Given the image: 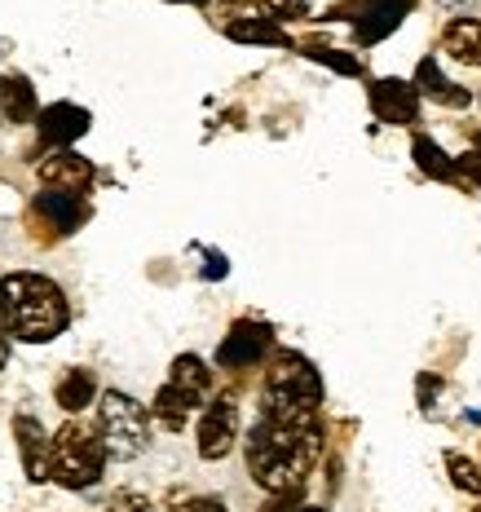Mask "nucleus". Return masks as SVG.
I'll list each match as a JSON object with an SVG mask.
<instances>
[{
    "instance_id": "obj_21",
    "label": "nucleus",
    "mask_w": 481,
    "mask_h": 512,
    "mask_svg": "<svg viewBox=\"0 0 481 512\" xmlns=\"http://www.w3.org/2000/svg\"><path fill=\"white\" fill-rule=\"evenodd\" d=\"M411 155H415V164H420V173H429V177H437V181H451L455 177V164H451V155L442 151V146L433 142V137H415L411 142Z\"/></svg>"
},
{
    "instance_id": "obj_16",
    "label": "nucleus",
    "mask_w": 481,
    "mask_h": 512,
    "mask_svg": "<svg viewBox=\"0 0 481 512\" xmlns=\"http://www.w3.org/2000/svg\"><path fill=\"white\" fill-rule=\"evenodd\" d=\"M0 111L9 124H31L36 120V89L27 76H0Z\"/></svg>"
},
{
    "instance_id": "obj_17",
    "label": "nucleus",
    "mask_w": 481,
    "mask_h": 512,
    "mask_svg": "<svg viewBox=\"0 0 481 512\" xmlns=\"http://www.w3.org/2000/svg\"><path fill=\"white\" fill-rule=\"evenodd\" d=\"M230 40H239V45H274V49H287L292 45V36L274 23V18H234L226 27Z\"/></svg>"
},
{
    "instance_id": "obj_23",
    "label": "nucleus",
    "mask_w": 481,
    "mask_h": 512,
    "mask_svg": "<svg viewBox=\"0 0 481 512\" xmlns=\"http://www.w3.org/2000/svg\"><path fill=\"white\" fill-rule=\"evenodd\" d=\"M309 58L323 62V67H331V71H340V76H362V62L358 58H345L340 49H309Z\"/></svg>"
},
{
    "instance_id": "obj_7",
    "label": "nucleus",
    "mask_w": 481,
    "mask_h": 512,
    "mask_svg": "<svg viewBox=\"0 0 481 512\" xmlns=\"http://www.w3.org/2000/svg\"><path fill=\"white\" fill-rule=\"evenodd\" d=\"M239 442V407L230 398H217L199 420V455L203 460H226Z\"/></svg>"
},
{
    "instance_id": "obj_14",
    "label": "nucleus",
    "mask_w": 481,
    "mask_h": 512,
    "mask_svg": "<svg viewBox=\"0 0 481 512\" xmlns=\"http://www.w3.org/2000/svg\"><path fill=\"white\" fill-rule=\"evenodd\" d=\"M415 89L424 93V98L442 102V106H468L473 102V93L459 89V84H451L442 76V67H437V58H424L420 67H415Z\"/></svg>"
},
{
    "instance_id": "obj_20",
    "label": "nucleus",
    "mask_w": 481,
    "mask_h": 512,
    "mask_svg": "<svg viewBox=\"0 0 481 512\" xmlns=\"http://www.w3.org/2000/svg\"><path fill=\"white\" fill-rule=\"evenodd\" d=\"M53 398H58V407L67 415H76L98 398V384H93L89 371H67V376L58 380V389H53Z\"/></svg>"
},
{
    "instance_id": "obj_26",
    "label": "nucleus",
    "mask_w": 481,
    "mask_h": 512,
    "mask_svg": "<svg viewBox=\"0 0 481 512\" xmlns=\"http://www.w3.org/2000/svg\"><path fill=\"white\" fill-rule=\"evenodd\" d=\"M265 18H296L305 14V0H261Z\"/></svg>"
},
{
    "instance_id": "obj_25",
    "label": "nucleus",
    "mask_w": 481,
    "mask_h": 512,
    "mask_svg": "<svg viewBox=\"0 0 481 512\" xmlns=\"http://www.w3.org/2000/svg\"><path fill=\"white\" fill-rule=\"evenodd\" d=\"M261 512H323V508L301 504V490H296V495H270V504H265Z\"/></svg>"
},
{
    "instance_id": "obj_22",
    "label": "nucleus",
    "mask_w": 481,
    "mask_h": 512,
    "mask_svg": "<svg viewBox=\"0 0 481 512\" xmlns=\"http://www.w3.org/2000/svg\"><path fill=\"white\" fill-rule=\"evenodd\" d=\"M446 473H451V482L459 490H468V495H481V468L468 460V455H459V451L446 455Z\"/></svg>"
},
{
    "instance_id": "obj_2",
    "label": "nucleus",
    "mask_w": 481,
    "mask_h": 512,
    "mask_svg": "<svg viewBox=\"0 0 481 512\" xmlns=\"http://www.w3.org/2000/svg\"><path fill=\"white\" fill-rule=\"evenodd\" d=\"M0 292H5L9 336L27 340V345H49L53 336L67 332L71 305H67V296H62V287L45 279V274H31V270L5 274Z\"/></svg>"
},
{
    "instance_id": "obj_15",
    "label": "nucleus",
    "mask_w": 481,
    "mask_h": 512,
    "mask_svg": "<svg viewBox=\"0 0 481 512\" xmlns=\"http://www.w3.org/2000/svg\"><path fill=\"white\" fill-rule=\"evenodd\" d=\"M442 49L451 53L464 67H481V23L477 18H455L451 27L442 31Z\"/></svg>"
},
{
    "instance_id": "obj_12",
    "label": "nucleus",
    "mask_w": 481,
    "mask_h": 512,
    "mask_svg": "<svg viewBox=\"0 0 481 512\" xmlns=\"http://www.w3.org/2000/svg\"><path fill=\"white\" fill-rule=\"evenodd\" d=\"M36 212L58 234H76L89 221V204L80 190H45V195H36Z\"/></svg>"
},
{
    "instance_id": "obj_5",
    "label": "nucleus",
    "mask_w": 481,
    "mask_h": 512,
    "mask_svg": "<svg viewBox=\"0 0 481 512\" xmlns=\"http://www.w3.org/2000/svg\"><path fill=\"white\" fill-rule=\"evenodd\" d=\"M106 460H111L106 442L89 429H80V424H62L58 437H53V477L67 490H89L102 477Z\"/></svg>"
},
{
    "instance_id": "obj_11",
    "label": "nucleus",
    "mask_w": 481,
    "mask_h": 512,
    "mask_svg": "<svg viewBox=\"0 0 481 512\" xmlns=\"http://www.w3.org/2000/svg\"><path fill=\"white\" fill-rule=\"evenodd\" d=\"M411 5H415V0H362L358 18H354L358 40H362V45H376V40H384L406 14H411Z\"/></svg>"
},
{
    "instance_id": "obj_18",
    "label": "nucleus",
    "mask_w": 481,
    "mask_h": 512,
    "mask_svg": "<svg viewBox=\"0 0 481 512\" xmlns=\"http://www.w3.org/2000/svg\"><path fill=\"white\" fill-rule=\"evenodd\" d=\"M168 384H177L186 398H195L203 407V402H208V393H212V371L203 367V358L181 354V358H173V376H168Z\"/></svg>"
},
{
    "instance_id": "obj_29",
    "label": "nucleus",
    "mask_w": 481,
    "mask_h": 512,
    "mask_svg": "<svg viewBox=\"0 0 481 512\" xmlns=\"http://www.w3.org/2000/svg\"><path fill=\"white\" fill-rule=\"evenodd\" d=\"M459 168H464V173H468V177H473L477 186H481V155H477V151H468L464 159H459Z\"/></svg>"
},
{
    "instance_id": "obj_3",
    "label": "nucleus",
    "mask_w": 481,
    "mask_h": 512,
    "mask_svg": "<svg viewBox=\"0 0 481 512\" xmlns=\"http://www.w3.org/2000/svg\"><path fill=\"white\" fill-rule=\"evenodd\" d=\"M323 407V380L305 354H279L265 371V415L279 420H318Z\"/></svg>"
},
{
    "instance_id": "obj_30",
    "label": "nucleus",
    "mask_w": 481,
    "mask_h": 512,
    "mask_svg": "<svg viewBox=\"0 0 481 512\" xmlns=\"http://www.w3.org/2000/svg\"><path fill=\"white\" fill-rule=\"evenodd\" d=\"M9 362V323H0V367Z\"/></svg>"
},
{
    "instance_id": "obj_19",
    "label": "nucleus",
    "mask_w": 481,
    "mask_h": 512,
    "mask_svg": "<svg viewBox=\"0 0 481 512\" xmlns=\"http://www.w3.org/2000/svg\"><path fill=\"white\" fill-rule=\"evenodd\" d=\"M199 402L195 398H186V393L177 389V384H164V389L155 393V407H151V415L159 424H164L168 433H181L190 424V411H195Z\"/></svg>"
},
{
    "instance_id": "obj_1",
    "label": "nucleus",
    "mask_w": 481,
    "mask_h": 512,
    "mask_svg": "<svg viewBox=\"0 0 481 512\" xmlns=\"http://www.w3.org/2000/svg\"><path fill=\"white\" fill-rule=\"evenodd\" d=\"M318 455H323L318 420H279L261 411V420L248 433V473L265 495H296Z\"/></svg>"
},
{
    "instance_id": "obj_6",
    "label": "nucleus",
    "mask_w": 481,
    "mask_h": 512,
    "mask_svg": "<svg viewBox=\"0 0 481 512\" xmlns=\"http://www.w3.org/2000/svg\"><path fill=\"white\" fill-rule=\"evenodd\" d=\"M270 345H274L270 327H265V323H252V318H243V323H234V327H230V336L221 340V349H217V367H226V371L256 367V362L270 354Z\"/></svg>"
},
{
    "instance_id": "obj_10",
    "label": "nucleus",
    "mask_w": 481,
    "mask_h": 512,
    "mask_svg": "<svg viewBox=\"0 0 481 512\" xmlns=\"http://www.w3.org/2000/svg\"><path fill=\"white\" fill-rule=\"evenodd\" d=\"M89 133V111L76 102H53L40 111V142L45 146H62L67 151L76 137Z\"/></svg>"
},
{
    "instance_id": "obj_13",
    "label": "nucleus",
    "mask_w": 481,
    "mask_h": 512,
    "mask_svg": "<svg viewBox=\"0 0 481 512\" xmlns=\"http://www.w3.org/2000/svg\"><path fill=\"white\" fill-rule=\"evenodd\" d=\"M40 181H45L49 190H84L93 181V164L76 151L45 155L40 159Z\"/></svg>"
},
{
    "instance_id": "obj_33",
    "label": "nucleus",
    "mask_w": 481,
    "mask_h": 512,
    "mask_svg": "<svg viewBox=\"0 0 481 512\" xmlns=\"http://www.w3.org/2000/svg\"><path fill=\"white\" fill-rule=\"evenodd\" d=\"M477 512H481V508H477Z\"/></svg>"
},
{
    "instance_id": "obj_31",
    "label": "nucleus",
    "mask_w": 481,
    "mask_h": 512,
    "mask_svg": "<svg viewBox=\"0 0 481 512\" xmlns=\"http://www.w3.org/2000/svg\"><path fill=\"white\" fill-rule=\"evenodd\" d=\"M181 5H208V0H181Z\"/></svg>"
},
{
    "instance_id": "obj_9",
    "label": "nucleus",
    "mask_w": 481,
    "mask_h": 512,
    "mask_svg": "<svg viewBox=\"0 0 481 512\" xmlns=\"http://www.w3.org/2000/svg\"><path fill=\"white\" fill-rule=\"evenodd\" d=\"M371 111L380 124H415L420 120V89L406 80H376L371 84Z\"/></svg>"
},
{
    "instance_id": "obj_4",
    "label": "nucleus",
    "mask_w": 481,
    "mask_h": 512,
    "mask_svg": "<svg viewBox=\"0 0 481 512\" xmlns=\"http://www.w3.org/2000/svg\"><path fill=\"white\" fill-rule=\"evenodd\" d=\"M98 429L111 460H133L151 442V415L137 398H128L120 389H106L98 398Z\"/></svg>"
},
{
    "instance_id": "obj_24",
    "label": "nucleus",
    "mask_w": 481,
    "mask_h": 512,
    "mask_svg": "<svg viewBox=\"0 0 481 512\" xmlns=\"http://www.w3.org/2000/svg\"><path fill=\"white\" fill-rule=\"evenodd\" d=\"M106 512H155V504L146 495H137V490H120V495H111Z\"/></svg>"
},
{
    "instance_id": "obj_32",
    "label": "nucleus",
    "mask_w": 481,
    "mask_h": 512,
    "mask_svg": "<svg viewBox=\"0 0 481 512\" xmlns=\"http://www.w3.org/2000/svg\"><path fill=\"white\" fill-rule=\"evenodd\" d=\"M473 151H477V155H481V137H477V146H473Z\"/></svg>"
},
{
    "instance_id": "obj_28",
    "label": "nucleus",
    "mask_w": 481,
    "mask_h": 512,
    "mask_svg": "<svg viewBox=\"0 0 481 512\" xmlns=\"http://www.w3.org/2000/svg\"><path fill=\"white\" fill-rule=\"evenodd\" d=\"M226 270H230L226 256H221V252H208V265H203V274H208V279H221Z\"/></svg>"
},
{
    "instance_id": "obj_27",
    "label": "nucleus",
    "mask_w": 481,
    "mask_h": 512,
    "mask_svg": "<svg viewBox=\"0 0 481 512\" xmlns=\"http://www.w3.org/2000/svg\"><path fill=\"white\" fill-rule=\"evenodd\" d=\"M177 512H230L221 499H208V495H199V499H186V504H177Z\"/></svg>"
},
{
    "instance_id": "obj_8",
    "label": "nucleus",
    "mask_w": 481,
    "mask_h": 512,
    "mask_svg": "<svg viewBox=\"0 0 481 512\" xmlns=\"http://www.w3.org/2000/svg\"><path fill=\"white\" fill-rule=\"evenodd\" d=\"M14 437H18V455H23V473L27 482H49L53 477V442L45 433V424L31 420V415H18L14 420Z\"/></svg>"
}]
</instances>
